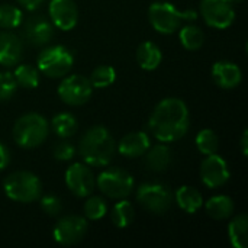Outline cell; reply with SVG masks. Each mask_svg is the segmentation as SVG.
<instances>
[{
  "mask_svg": "<svg viewBox=\"0 0 248 248\" xmlns=\"http://www.w3.org/2000/svg\"><path fill=\"white\" fill-rule=\"evenodd\" d=\"M190 116L186 103L177 97L163 99L148 119V129L160 142H174L186 135Z\"/></svg>",
  "mask_w": 248,
  "mask_h": 248,
  "instance_id": "6da1fadb",
  "label": "cell"
},
{
  "mask_svg": "<svg viewBox=\"0 0 248 248\" xmlns=\"http://www.w3.org/2000/svg\"><path fill=\"white\" fill-rule=\"evenodd\" d=\"M116 151V142L105 126L90 128L80 140L78 153L87 166H108Z\"/></svg>",
  "mask_w": 248,
  "mask_h": 248,
  "instance_id": "7a4b0ae2",
  "label": "cell"
},
{
  "mask_svg": "<svg viewBox=\"0 0 248 248\" xmlns=\"http://www.w3.org/2000/svg\"><path fill=\"white\" fill-rule=\"evenodd\" d=\"M195 10H179L174 4L167 1H154L148 9V20L151 26L163 33L171 35L179 31L182 20H196Z\"/></svg>",
  "mask_w": 248,
  "mask_h": 248,
  "instance_id": "3957f363",
  "label": "cell"
},
{
  "mask_svg": "<svg viewBox=\"0 0 248 248\" xmlns=\"http://www.w3.org/2000/svg\"><path fill=\"white\" fill-rule=\"evenodd\" d=\"M49 134L48 121L39 113H26L20 116L13 126V140L22 148H36L45 142Z\"/></svg>",
  "mask_w": 248,
  "mask_h": 248,
  "instance_id": "277c9868",
  "label": "cell"
},
{
  "mask_svg": "<svg viewBox=\"0 0 248 248\" xmlns=\"http://www.w3.org/2000/svg\"><path fill=\"white\" fill-rule=\"evenodd\" d=\"M3 189L9 199L19 203H32L39 199L42 185L38 176H35L33 173L16 171L6 177Z\"/></svg>",
  "mask_w": 248,
  "mask_h": 248,
  "instance_id": "5b68a950",
  "label": "cell"
},
{
  "mask_svg": "<svg viewBox=\"0 0 248 248\" xmlns=\"http://www.w3.org/2000/svg\"><path fill=\"white\" fill-rule=\"evenodd\" d=\"M74 57L62 45H52L41 51L38 55V70L51 78H60L73 68Z\"/></svg>",
  "mask_w": 248,
  "mask_h": 248,
  "instance_id": "8992f818",
  "label": "cell"
},
{
  "mask_svg": "<svg viewBox=\"0 0 248 248\" xmlns=\"http://www.w3.org/2000/svg\"><path fill=\"white\" fill-rule=\"evenodd\" d=\"M137 201L145 211L154 215H163L173 203V193L163 183H145L138 187Z\"/></svg>",
  "mask_w": 248,
  "mask_h": 248,
  "instance_id": "52a82bcc",
  "label": "cell"
},
{
  "mask_svg": "<svg viewBox=\"0 0 248 248\" xmlns=\"http://www.w3.org/2000/svg\"><path fill=\"white\" fill-rule=\"evenodd\" d=\"M99 190L110 199H125L134 189V177L122 169H108L97 176Z\"/></svg>",
  "mask_w": 248,
  "mask_h": 248,
  "instance_id": "ba28073f",
  "label": "cell"
},
{
  "mask_svg": "<svg viewBox=\"0 0 248 248\" xmlns=\"http://www.w3.org/2000/svg\"><path fill=\"white\" fill-rule=\"evenodd\" d=\"M57 93L60 99L70 106H81L92 97L93 86L90 80L81 74H71L60 83Z\"/></svg>",
  "mask_w": 248,
  "mask_h": 248,
  "instance_id": "9c48e42d",
  "label": "cell"
},
{
  "mask_svg": "<svg viewBox=\"0 0 248 248\" xmlns=\"http://www.w3.org/2000/svg\"><path fill=\"white\" fill-rule=\"evenodd\" d=\"M201 12L206 25L215 29H227L235 20V10L230 0H202Z\"/></svg>",
  "mask_w": 248,
  "mask_h": 248,
  "instance_id": "30bf717a",
  "label": "cell"
},
{
  "mask_svg": "<svg viewBox=\"0 0 248 248\" xmlns=\"http://www.w3.org/2000/svg\"><path fill=\"white\" fill-rule=\"evenodd\" d=\"M87 232V221L78 215L62 217L54 227V240L61 246H74L83 240Z\"/></svg>",
  "mask_w": 248,
  "mask_h": 248,
  "instance_id": "8fae6325",
  "label": "cell"
},
{
  "mask_svg": "<svg viewBox=\"0 0 248 248\" xmlns=\"http://www.w3.org/2000/svg\"><path fill=\"white\" fill-rule=\"evenodd\" d=\"M65 185L74 196L86 198L94 190L96 179L86 164L74 163L65 171Z\"/></svg>",
  "mask_w": 248,
  "mask_h": 248,
  "instance_id": "7c38bea8",
  "label": "cell"
},
{
  "mask_svg": "<svg viewBox=\"0 0 248 248\" xmlns=\"http://www.w3.org/2000/svg\"><path fill=\"white\" fill-rule=\"evenodd\" d=\"M230 176L231 173L228 169V163L217 153L206 155V158L201 164L202 182L209 189H218L224 186L230 180Z\"/></svg>",
  "mask_w": 248,
  "mask_h": 248,
  "instance_id": "4fadbf2b",
  "label": "cell"
},
{
  "mask_svg": "<svg viewBox=\"0 0 248 248\" xmlns=\"http://www.w3.org/2000/svg\"><path fill=\"white\" fill-rule=\"evenodd\" d=\"M48 12L51 23L61 31H71L78 22V10L73 0H51Z\"/></svg>",
  "mask_w": 248,
  "mask_h": 248,
  "instance_id": "5bb4252c",
  "label": "cell"
},
{
  "mask_svg": "<svg viewBox=\"0 0 248 248\" xmlns=\"http://www.w3.org/2000/svg\"><path fill=\"white\" fill-rule=\"evenodd\" d=\"M23 38L33 46H42L51 41L54 36V25L42 17V16H32L23 25Z\"/></svg>",
  "mask_w": 248,
  "mask_h": 248,
  "instance_id": "9a60e30c",
  "label": "cell"
},
{
  "mask_svg": "<svg viewBox=\"0 0 248 248\" xmlns=\"http://www.w3.org/2000/svg\"><path fill=\"white\" fill-rule=\"evenodd\" d=\"M212 78L221 89H235L243 80L241 68L231 61H218L212 67Z\"/></svg>",
  "mask_w": 248,
  "mask_h": 248,
  "instance_id": "2e32d148",
  "label": "cell"
},
{
  "mask_svg": "<svg viewBox=\"0 0 248 248\" xmlns=\"http://www.w3.org/2000/svg\"><path fill=\"white\" fill-rule=\"evenodd\" d=\"M23 55L22 39L12 32H0V64L6 67L16 65Z\"/></svg>",
  "mask_w": 248,
  "mask_h": 248,
  "instance_id": "e0dca14e",
  "label": "cell"
},
{
  "mask_svg": "<svg viewBox=\"0 0 248 248\" xmlns=\"http://www.w3.org/2000/svg\"><path fill=\"white\" fill-rule=\"evenodd\" d=\"M151 145V140L147 132L138 131L126 134L118 144V151L126 158H137L147 153Z\"/></svg>",
  "mask_w": 248,
  "mask_h": 248,
  "instance_id": "ac0fdd59",
  "label": "cell"
},
{
  "mask_svg": "<svg viewBox=\"0 0 248 248\" xmlns=\"http://www.w3.org/2000/svg\"><path fill=\"white\" fill-rule=\"evenodd\" d=\"M145 164L151 171L160 173L169 169L171 164V150L164 144H157L145 153Z\"/></svg>",
  "mask_w": 248,
  "mask_h": 248,
  "instance_id": "d6986e66",
  "label": "cell"
},
{
  "mask_svg": "<svg viewBox=\"0 0 248 248\" xmlns=\"http://www.w3.org/2000/svg\"><path fill=\"white\" fill-rule=\"evenodd\" d=\"M174 199H176L177 205L180 206V209L185 211L186 214H196L203 205V198H202L201 192L190 186L179 187L176 190Z\"/></svg>",
  "mask_w": 248,
  "mask_h": 248,
  "instance_id": "ffe728a7",
  "label": "cell"
},
{
  "mask_svg": "<svg viewBox=\"0 0 248 248\" xmlns=\"http://www.w3.org/2000/svg\"><path fill=\"white\" fill-rule=\"evenodd\" d=\"M161 60H163V54L160 48L150 41L142 42L137 49V62L145 71L155 70L161 64Z\"/></svg>",
  "mask_w": 248,
  "mask_h": 248,
  "instance_id": "44dd1931",
  "label": "cell"
},
{
  "mask_svg": "<svg viewBox=\"0 0 248 248\" xmlns=\"http://www.w3.org/2000/svg\"><path fill=\"white\" fill-rule=\"evenodd\" d=\"M234 209H235L234 201L225 195H217L206 202V214L215 221H222L230 218L234 214Z\"/></svg>",
  "mask_w": 248,
  "mask_h": 248,
  "instance_id": "7402d4cb",
  "label": "cell"
},
{
  "mask_svg": "<svg viewBox=\"0 0 248 248\" xmlns=\"http://www.w3.org/2000/svg\"><path fill=\"white\" fill-rule=\"evenodd\" d=\"M230 241L234 248H247L248 246V217L246 214L237 215L228 225Z\"/></svg>",
  "mask_w": 248,
  "mask_h": 248,
  "instance_id": "603a6c76",
  "label": "cell"
},
{
  "mask_svg": "<svg viewBox=\"0 0 248 248\" xmlns=\"http://www.w3.org/2000/svg\"><path fill=\"white\" fill-rule=\"evenodd\" d=\"M51 126L52 131L62 140L70 138L76 134L77 131V119L74 115L68 113V112H61L57 113L52 121H51Z\"/></svg>",
  "mask_w": 248,
  "mask_h": 248,
  "instance_id": "cb8c5ba5",
  "label": "cell"
},
{
  "mask_svg": "<svg viewBox=\"0 0 248 248\" xmlns=\"http://www.w3.org/2000/svg\"><path fill=\"white\" fill-rule=\"evenodd\" d=\"M179 39L182 45L189 49V51H198L203 42H205V35L199 26L195 25H186L180 29L179 32Z\"/></svg>",
  "mask_w": 248,
  "mask_h": 248,
  "instance_id": "d4e9b609",
  "label": "cell"
},
{
  "mask_svg": "<svg viewBox=\"0 0 248 248\" xmlns=\"http://www.w3.org/2000/svg\"><path fill=\"white\" fill-rule=\"evenodd\" d=\"M13 77L17 83V86L23 89H36L39 86V71L29 65V64H20L16 67Z\"/></svg>",
  "mask_w": 248,
  "mask_h": 248,
  "instance_id": "484cf974",
  "label": "cell"
},
{
  "mask_svg": "<svg viewBox=\"0 0 248 248\" xmlns=\"http://www.w3.org/2000/svg\"><path fill=\"white\" fill-rule=\"evenodd\" d=\"M112 222L116 228H126L132 224L134 221V206L131 202L121 199V202H118L113 208H112V214H110Z\"/></svg>",
  "mask_w": 248,
  "mask_h": 248,
  "instance_id": "4316f807",
  "label": "cell"
},
{
  "mask_svg": "<svg viewBox=\"0 0 248 248\" xmlns=\"http://www.w3.org/2000/svg\"><path fill=\"white\" fill-rule=\"evenodd\" d=\"M195 142H196V148L203 155L215 154L218 151V148H219V138L212 129L199 131V134L196 135Z\"/></svg>",
  "mask_w": 248,
  "mask_h": 248,
  "instance_id": "83f0119b",
  "label": "cell"
},
{
  "mask_svg": "<svg viewBox=\"0 0 248 248\" xmlns=\"http://www.w3.org/2000/svg\"><path fill=\"white\" fill-rule=\"evenodd\" d=\"M90 83L96 89H105L115 83L116 80V71L110 65H99L94 68L90 74Z\"/></svg>",
  "mask_w": 248,
  "mask_h": 248,
  "instance_id": "f1b7e54d",
  "label": "cell"
},
{
  "mask_svg": "<svg viewBox=\"0 0 248 248\" xmlns=\"http://www.w3.org/2000/svg\"><path fill=\"white\" fill-rule=\"evenodd\" d=\"M23 20L22 10L12 4H0V28L13 29L20 26Z\"/></svg>",
  "mask_w": 248,
  "mask_h": 248,
  "instance_id": "f546056e",
  "label": "cell"
},
{
  "mask_svg": "<svg viewBox=\"0 0 248 248\" xmlns=\"http://www.w3.org/2000/svg\"><path fill=\"white\" fill-rule=\"evenodd\" d=\"M108 214V203L100 196H92L84 203V215L90 221H99Z\"/></svg>",
  "mask_w": 248,
  "mask_h": 248,
  "instance_id": "4dcf8cb0",
  "label": "cell"
},
{
  "mask_svg": "<svg viewBox=\"0 0 248 248\" xmlns=\"http://www.w3.org/2000/svg\"><path fill=\"white\" fill-rule=\"evenodd\" d=\"M17 83L13 77V73L4 71L0 73V102H7L16 93Z\"/></svg>",
  "mask_w": 248,
  "mask_h": 248,
  "instance_id": "1f68e13d",
  "label": "cell"
},
{
  "mask_svg": "<svg viewBox=\"0 0 248 248\" xmlns=\"http://www.w3.org/2000/svg\"><path fill=\"white\" fill-rule=\"evenodd\" d=\"M39 205H41V209L46 215H49V217L58 215L61 212V209H62L61 201L55 195H45V196H42L41 201H39Z\"/></svg>",
  "mask_w": 248,
  "mask_h": 248,
  "instance_id": "d6a6232c",
  "label": "cell"
},
{
  "mask_svg": "<svg viewBox=\"0 0 248 248\" xmlns=\"http://www.w3.org/2000/svg\"><path fill=\"white\" fill-rule=\"evenodd\" d=\"M52 153H54L55 160H58V161H70L76 154V148L73 147L71 142L61 141V142H57Z\"/></svg>",
  "mask_w": 248,
  "mask_h": 248,
  "instance_id": "836d02e7",
  "label": "cell"
},
{
  "mask_svg": "<svg viewBox=\"0 0 248 248\" xmlns=\"http://www.w3.org/2000/svg\"><path fill=\"white\" fill-rule=\"evenodd\" d=\"M10 163V153L7 150V147L0 141V171L4 170Z\"/></svg>",
  "mask_w": 248,
  "mask_h": 248,
  "instance_id": "e575fe53",
  "label": "cell"
},
{
  "mask_svg": "<svg viewBox=\"0 0 248 248\" xmlns=\"http://www.w3.org/2000/svg\"><path fill=\"white\" fill-rule=\"evenodd\" d=\"M16 1L26 10H36L44 3V0H16Z\"/></svg>",
  "mask_w": 248,
  "mask_h": 248,
  "instance_id": "d590c367",
  "label": "cell"
},
{
  "mask_svg": "<svg viewBox=\"0 0 248 248\" xmlns=\"http://www.w3.org/2000/svg\"><path fill=\"white\" fill-rule=\"evenodd\" d=\"M241 151H243V155L247 157L248 154V131L246 129L243 132V137H241Z\"/></svg>",
  "mask_w": 248,
  "mask_h": 248,
  "instance_id": "8d00e7d4",
  "label": "cell"
},
{
  "mask_svg": "<svg viewBox=\"0 0 248 248\" xmlns=\"http://www.w3.org/2000/svg\"><path fill=\"white\" fill-rule=\"evenodd\" d=\"M230 1H231V3H241L243 0H230Z\"/></svg>",
  "mask_w": 248,
  "mask_h": 248,
  "instance_id": "74e56055",
  "label": "cell"
}]
</instances>
